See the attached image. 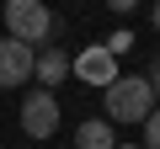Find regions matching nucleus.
<instances>
[{
    "label": "nucleus",
    "instance_id": "f257e3e1",
    "mask_svg": "<svg viewBox=\"0 0 160 149\" xmlns=\"http://www.w3.org/2000/svg\"><path fill=\"white\" fill-rule=\"evenodd\" d=\"M102 101H107V123H144L155 112V91L144 74H118L102 91Z\"/></svg>",
    "mask_w": 160,
    "mask_h": 149
},
{
    "label": "nucleus",
    "instance_id": "f03ea898",
    "mask_svg": "<svg viewBox=\"0 0 160 149\" xmlns=\"http://www.w3.org/2000/svg\"><path fill=\"white\" fill-rule=\"evenodd\" d=\"M53 32H59V22H53V11L43 6V0H11V6H6V37H11V43L38 48V43H48Z\"/></svg>",
    "mask_w": 160,
    "mask_h": 149
},
{
    "label": "nucleus",
    "instance_id": "7ed1b4c3",
    "mask_svg": "<svg viewBox=\"0 0 160 149\" xmlns=\"http://www.w3.org/2000/svg\"><path fill=\"white\" fill-rule=\"evenodd\" d=\"M22 128L32 133V138H48V133H59V101H53V91H27L22 96Z\"/></svg>",
    "mask_w": 160,
    "mask_h": 149
},
{
    "label": "nucleus",
    "instance_id": "20e7f679",
    "mask_svg": "<svg viewBox=\"0 0 160 149\" xmlns=\"http://www.w3.org/2000/svg\"><path fill=\"white\" fill-rule=\"evenodd\" d=\"M69 74H80L86 85H96V91H107L112 80H118V59L102 48V43H91V48H80L75 59H69Z\"/></svg>",
    "mask_w": 160,
    "mask_h": 149
},
{
    "label": "nucleus",
    "instance_id": "39448f33",
    "mask_svg": "<svg viewBox=\"0 0 160 149\" xmlns=\"http://www.w3.org/2000/svg\"><path fill=\"white\" fill-rule=\"evenodd\" d=\"M32 64H38V48L0 37V91H16V85H27V80H32Z\"/></svg>",
    "mask_w": 160,
    "mask_h": 149
},
{
    "label": "nucleus",
    "instance_id": "423d86ee",
    "mask_svg": "<svg viewBox=\"0 0 160 149\" xmlns=\"http://www.w3.org/2000/svg\"><path fill=\"white\" fill-rule=\"evenodd\" d=\"M64 74H69V53L59 43H48L38 53V64H32V80H43V91H53V85H64Z\"/></svg>",
    "mask_w": 160,
    "mask_h": 149
},
{
    "label": "nucleus",
    "instance_id": "0eeeda50",
    "mask_svg": "<svg viewBox=\"0 0 160 149\" xmlns=\"http://www.w3.org/2000/svg\"><path fill=\"white\" fill-rule=\"evenodd\" d=\"M75 149H118V138H112L107 117H91V123H80V128H75Z\"/></svg>",
    "mask_w": 160,
    "mask_h": 149
},
{
    "label": "nucleus",
    "instance_id": "6e6552de",
    "mask_svg": "<svg viewBox=\"0 0 160 149\" xmlns=\"http://www.w3.org/2000/svg\"><path fill=\"white\" fill-rule=\"evenodd\" d=\"M144 149H160V107L144 117Z\"/></svg>",
    "mask_w": 160,
    "mask_h": 149
},
{
    "label": "nucleus",
    "instance_id": "1a4fd4ad",
    "mask_svg": "<svg viewBox=\"0 0 160 149\" xmlns=\"http://www.w3.org/2000/svg\"><path fill=\"white\" fill-rule=\"evenodd\" d=\"M102 48H107V53L118 59V53H128V48H133V32H112V37H107Z\"/></svg>",
    "mask_w": 160,
    "mask_h": 149
},
{
    "label": "nucleus",
    "instance_id": "9d476101",
    "mask_svg": "<svg viewBox=\"0 0 160 149\" xmlns=\"http://www.w3.org/2000/svg\"><path fill=\"white\" fill-rule=\"evenodd\" d=\"M144 80H149V91H155V101H160V59L149 64V74H144Z\"/></svg>",
    "mask_w": 160,
    "mask_h": 149
},
{
    "label": "nucleus",
    "instance_id": "9b49d317",
    "mask_svg": "<svg viewBox=\"0 0 160 149\" xmlns=\"http://www.w3.org/2000/svg\"><path fill=\"white\" fill-rule=\"evenodd\" d=\"M149 27L160 32V0H155V6H149Z\"/></svg>",
    "mask_w": 160,
    "mask_h": 149
},
{
    "label": "nucleus",
    "instance_id": "f8f14e48",
    "mask_svg": "<svg viewBox=\"0 0 160 149\" xmlns=\"http://www.w3.org/2000/svg\"><path fill=\"white\" fill-rule=\"evenodd\" d=\"M118 149H144V144H118Z\"/></svg>",
    "mask_w": 160,
    "mask_h": 149
}]
</instances>
